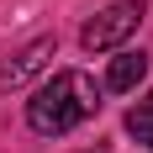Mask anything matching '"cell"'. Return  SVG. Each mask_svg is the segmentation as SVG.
<instances>
[{"label":"cell","instance_id":"1","mask_svg":"<svg viewBox=\"0 0 153 153\" xmlns=\"http://www.w3.org/2000/svg\"><path fill=\"white\" fill-rule=\"evenodd\" d=\"M100 111V90H95L90 74H79V69H58V74H48L27 100V127L37 137H63V132H74L85 127Z\"/></svg>","mask_w":153,"mask_h":153},{"label":"cell","instance_id":"2","mask_svg":"<svg viewBox=\"0 0 153 153\" xmlns=\"http://www.w3.org/2000/svg\"><path fill=\"white\" fill-rule=\"evenodd\" d=\"M143 16H148V5H143V0H111L100 16H90V21H85L79 48H85V53H116V48L143 27Z\"/></svg>","mask_w":153,"mask_h":153},{"label":"cell","instance_id":"3","mask_svg":"<svg viewBox=\"0 0 153 153\" xmlns=\"http://www.w3.org/2000/svg\"><path fill=\"white\" fill-rule=\"evenodd\" d=\"M143 79H148V53H132V48H116V58L106 63V90L127 95V90H137Z\"/></svg>","mask_w":153,"mask_h":153},{"label":"cell","instance_id":"4","mask_svg":"<svg viewBox=\"0 0 153 153\" xmlns=\"http://www.w3.org/2000/svg\"><path fill=\"white\" fill-rule=\"evenodd\" d=\"M127 132H132V137H137L143 148L153 153V95H143L137 106L127 111Z\"/></svg>","mask_w":153,"mask_h":153}]
</instances>
